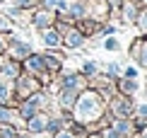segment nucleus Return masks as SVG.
I'll list each match as a JSON object with an SVG mask.
<instances>
[{
    "instance_id": "nucleus-1",
    "label": "nucleus",
    "mask_w": 147,
    "mask_h": 138,
    "mask_svg": "<svg viewBox=\"0 0 147 138\" xmlns=\"http://www.w3.org/2000/svg\"><path fill=\"white\" fill-rule=\"evenodd\" d=\"M53 22V12L51 10H39V12H36V15H34V24H36V27H41V29H44V27H48V24H51Z\"/></svg>"
},
{
    "instance_id": "nucleus-2",
    "label": "nucleus",
    "mask_w": 147,
    "mask_h": 138,
    "mask_svg": "<svg viewBox=\"0 0 147 138\" xmlns=\"http://www.w3.org/2000/svg\"><path fill=\"white\" fill-rule=\"evenodd\" d=\"M44 44H46V46H58V44H60V34L56 32V29L44 27Z\"/></svg>"
},
{
    "instance_id": "nucleus-3",
    "label": "nucleus",
    "mask_w": 147,
    "mask_h": 138,
    "mask_svg": "<svg viewBox=\"0 0 147 138\" xmlns=\"http://www.w3.org/2000/svg\"><path fill=\"white\" fill-rule=\"evenodd\" d=\"M82 32H77V29H68V32H65V44H68V46H80V44H82Z\"/></svg>"
},
{
    "instance_id": "nucleus-4",
    "label": "nucleus",
    "mask_w": 147,
    "mask_h": 138,
    "mask_svg": "<svg viewBox=\"0 0 147 138\" xmlns=\"http://www.w3.org/2000/svg\"><path fill=\"white\" fill-rule=\"evenodd\" d=\"M94 109H96V102H94V97H84L82 102H80V111H82L84 116H89Z\"/></svg>"
},
{
    "instance_id": "nucleus-5",
    "label": "nucleus",
    "mask_w": 147,
    "mask_h": 138,
    "mask_svg": "<svg viewBox=\"0 0 147 138\" xmlns=\"http://www.w3.org/2000/svg\"><path fill=\"white\" fill-rule=\"evenodd\" d=\"M123 17H125V20H135V17H138V10H135L133 3H125L123 5Z\"/></svg>"
},
{
    "instance_id": "nucleus-6",
    "label": "nucleus",
    "mask_w": 147,
    "mask_h": 138,
    "mask_svg": "<svg viewBox=\"0 0 147 138\" xmlns=\"http://www.w3.org/2000/svg\"><path fill=\"white\" fill-rule=\"evenodd\" d=\"M12 51H15L17 56H27V53H29V46H27V44H15Z\"/></svg>"
},
{
    "instance_id": "nucleus-7",
    "label": "nucleus",
    "mask_w": 147,
    "mask_h": 138,
    "mask_svg": "<svg viewBox=\"0 0 147 138\" xmlns=\"http://www.w3.org/2000/svg\"><path fill=\"white\" fill-rule=\"evenodd\" d=\"M138 24H140V29H142V32H147V10L138 15Z\"/></svg>"
},
{
    "instance_id": "nucleus-8",
    "label": "nucleus",
    "mask_w": 147,
    "mask_h": 138,
    "mask_svg": "<svg viewBox=\"0 0 147 138\" xmlns=\"http://www.w3.org/2000/svg\"><path fill=\"white\" fill-rule=\"evenodd\" d=\"M41 66H44V61H41L39 56H34V58H29V68H34V70H41Z\"/></svg>"
},
{
    "instance_id": "nucleus-9",
    "label": "nucleus",
    "mask_w": 147,
    "mask_h": 138,
    "mask_svg": "<svg viewBox=\"0 0 147 138\" xmlns=\"http://www.w3.org/2000/svg\"><path fill=\"white\" fill-rule=\"evenodd\" d=\"M29 128L32 131H41L44 128V119H32V121H29Z\"/></svg>"
},
{
    "instance_id": "nucleus-10",
    "label": "nucleus",
    "mask_w": 147,
    "mask_h": 138,
    "mask_svg": "<svg viewBox=\"0 0 147 138\" xmlns=\"http://www.w3.org/2000/svg\"><path fill=\"white\" fill-rule=\"evenodd\" d=\"M104 46L111 49V51H116V49H118V41H116V39H106V41H104Z\"/></svg>"
},
{
    "instance_id": "nucleus-11",
    "label": "nucleus",
    "mask_w": 147,
    "mask_h": 138,
    "mask_svg": "<svg viewBox=\"0 0 147 138\" xmlns=\"http://www.w3.org/2000/svg\"><path fill=\"white\" fill-rule=\"evenodd\" d=\"M138 49L142 51V56H140V58H142V63H147V44H145V41H142V44H138Z\"/></svg>"
},
{
    "instance_id": "nucleus-12",
    "label": "nucleus",
    "mask_w": 147,
    "mask_h": 138,
    "mask_svg": "<svg viewBox=\"0 0 147 138\" xmlns=\"http://www.w3.org/2000/svg\"><path fill=\"white\" fill-rule=\"evenodd\" d=\"M10 119V111H5V109H0V121H7Z\"/></svg>"
},
{
    "instance_id": "nucleus-13",
    "label": "nucleus",
    "mask_w": 147,
    "mask_h": 138,
    "mask_svg": "<svg viewBox=\"0 0 147 138\" xmlns=\"http://www.w3.org/2000/svg\"><path fill=\"white\" fill-rule=\"evenodd\" d=\"M109 70H111V75H118V66L111 63V66H109Z\"/></svg>"
},
{
    "instance_id": "nucleus-14",
    "label": "nucleus",
    "mask_w": 147,
    "mask_h": 138,
    "mask_svg": "<svg viewBox=\"0 0 147 138\" xmlns=\"http://www.w3.org/2000/svg\"><path fill=\"white\" fill-rule=\"evenodd\" d=\"M94 68H96L94 63H87V66H84V70H87V73H94Z\"/></svg>"
},
{
    "instance_id": "nucleus-15",
    "label": "nucleus",
    "mask_w": 147,
    "mask_h": 138,
    "mask_svg": "<svg viewBox=\"0 0 147 138\" xmlns=\"http://www.w3.org/2000/svg\"><path fill=\"white\" fill-rule=\"evenodd\" d=\"M140 111H142V114L147 116V104H145V107H140Z\"/></svg>"
},
{
    "instance_id": "nucleus-16",
    "label": "nucleus",
    "mask_w": 147,
    "mask_h": 138,
    "mask_svg": "<svg viewBox=\"0 0 147 138\" xmlns=\"http://www.w3.org/2000/svg\"><path fill=\"white\" fill-rule=\"evenodd\" d=\"M60 138H70V136H68V133H63V136H60Z\"/></svg>"
},
{
    "instance_id": "nucleus-17",
    "label": "nucleus",
    "mask_w": 147,
    "mask_h": 138,
    "mask_svg": "<svg viewBox=\"0 0 147 138\" xmlns=\"http://www.w3.org/2000/svg\"><path fill=\"white\" fill-rule=\"evenodd\" d=\"M138 3H147V0H138Z\"/></svg>"
}]
</instances>
